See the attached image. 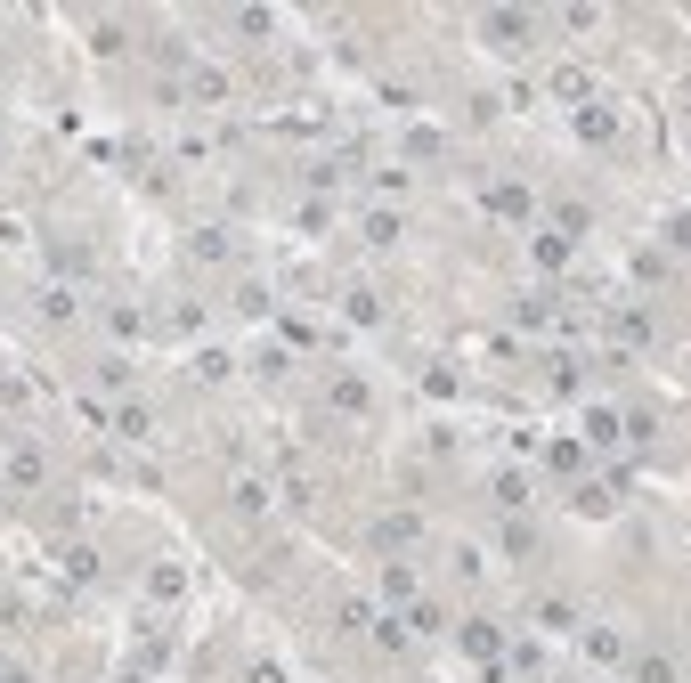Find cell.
<instances>
[{"label": "cell", "mask_w": 691, "mask_h": 683, "mask_svg": "<svg viewBox=\"0 0 691 683\" xmlns=\"http://www.w3.org/2000/svg\"><path fill=\"white\" fill-rule=\"evenodd\" d=\"M480 41H488V49H521V41H537V17H521V9H488V17H480Z\"/></svg>", "instance_id": "6da1fadb"}, {"label": "cell", "mask_w": 691, "mask_h": 683, "mask_svg": "<svg viewBox=\"0 0 691 683\" xmlns=\"http://www.w3.org/2000/svg\"><path fill=\"white\" fill-rule=\"evenodd\" d=\"M578 139L610 147V139H618V114H610V106H578Z\"/></svg>", "instance_id": "7a4b0ae2"}, {"label": "cell", "mask_w": 691, "mask_h": 683, "mask_svg": "<svg viewBox=\"0 0 691 683\" xmlns=\"http://www.w3.org/2000/svg\"><path fill=\"white\" fill-rule=\"evenodd\" d=\"M399 236H407V228H399V212H366V244H374V253H391Z\"/></svg>", "instance_id": "3957f363"}, {"label": "cell", "mask_w": 691, "mask_h": 683, "mask_svg": "<svg viewBox=\"0 0 691 683\" xmlns=\"http://www.w3.org/2000/svg\"><path fill=\"white\" fill-rule=\"evenodd\" d=\"M57 570H66L74 586H90V578H98V553H90V545H66V553H57Z\"/></svg>", "instance_id": "277c9868"}, {"label": "cell", "mask_w": 691, "mask_h": 683, "mask_svg": "<svg viewBox=\"0 0 691 683\" xmlns=\"http://www.w3.org/2000/svg\"><path fill=\"white\" fill-rule=\"evenodd\" d=\"M618 440H626L618 415H610V407H594V415H586V448H618Z\"/></svg>", "instance_id": "5b68a950"}, {"label": "cell", "mask_w": 691, "mask_h": 683, "mask_svg": "<svg viewBox=\"0 0 691 683\" xmlns=\"http://www.w3.org/2000/svg\"><path fill=\"white\" fill-rule=\"evenodd\" d=\"M553 90H561V98H578V106H594V74H586V66H561Z\"/></svg>", "instance_id": "8992f818"}, {"label": "cell", "mask_w": 691, "mask_h": 683, "mask_svg": "<svg viewBox=\"0 0 691 683\" xmlns=\"http://www.w3.org/2000/svg\"><path fill=\"white\" fill-rule=\"evenodd\" d=\"M228 496H236V513H269V480H253V472H244Z\"/></svg>", "instance_id": "52a82bcc"}, {"label": "cell", "mask_w": 691, "mask_h": 683, "mask_svg": "<svg viewBox=\"0 0 691 683\" xmlns=\"http://www.w3.org/2000/svg\"><path fill=\"white\" fill-rule=\"evenodd\" d=\"M496 505L521 513V505H529V480H521V472H496Z\"/></svg>", "instance_id": "ba28073f"}, {"label": "cell", "mask_w": 691, "mask_h": 683, "mask_svg": "<svg viewBox=\"0 0 691 683\" xmlns=\"http://www.w3.org/2000/svg\"><path fill=\"white\" fill-rule=\"evenodd\" d=\"M383 594H391V602H415V570H407V562H383Z\"/></svg>", "instance_id": "9c48e42d"}, {"label": "cell", "mask_w": 691, "mask_h": 683, "mask_svg": "<svg viewBox=\"0 0 691 683\" xmlns=\"http://www.w3.org/2000/svg\"><path fill=\"white\" fill-rule=\"evenodd\" d=\"M570 505H578V513H586V521H602V513H610V505H618V496H610V488H594V480H586V488H578V496H570Z\"/></svg>", "instance_id": "30bf717a"}, {"label": "cell", "mask_w": 691, "mask_h": 683, "mask_svg": "<svg viewBox=\"0 0 691 683\" xmlns=\"http://www.w3.org/2000/svg\"><path fill=\"white\" fill-rule=\"evenodd\" d=\"M505 553H513V562H529V553H537V529H529V521H505Z\"/></svg>", "instance_id": "8fae6325"}, {"label": "cell", "mask_w": 691, "mask_h": 683, "mask_svg": "<svg viewBox=\"0 0 691 683\" xmlns=\"http://www.w3.org/2000/svg\"><path fill=\"white\" fill-rule=\"evenodd\" d=\"M456 643H464L472 659H488V651H496V627H480V618H472V627H456Z\"/></svg>", "instance_id": "7c38bea8"}, {"label": "cell", "mask_w": 691, "mask_h": 683, "mask_svg": "<svg viewBox=\"0 0 691 683\" xmlns=\"http://www.w3.org/2000/svg\"><path fill=\"white\" fill-rule=\"evenodd\" d=\"M236 309H244V318H269L277 301H269V285H236Z\"/></svg>", "instance_id": "4fadbf2b"}, {"label": "cell", "mask_w": 691, "mask_h": 683, "mask_svg": "<svg viewBox=\"0 0 691 683\" xmlns=\"http://www.w3.org/2000/svg\"><path fill=\"white\" fill-rule=\"evenodd\" d=\"M114 431H122V440H147L155 415H147V407H122V415H114Z\"/></svg>", "instance_id": "5bb4252c"}, {"label": "cell", "mask_w": 691, "mask_h": 683, "mask_svg": "<svg viewBox=\"0 0 691 683\" xmlns=\"http://www.w3.org/2000/svg\"><path fill=\"white\" fill-rule=\"evenodd\" d=\"M553 236H570V244H578V236H594V220H586V204H561V228H553Z\"/></svg>", "instance_id": "9a60e30c"}, {"label": "cell", "mask_w": 691, "mask_h": 683, "mask_svg": "<svg viewBox=\"0 0 691 683\" xmlns=\"http://www.w3.org/2000/svg\"><path fill=\"white\" fill-rule=\"evenodd\" d=\"M537 627H553V635H570L578 618H570V602H537Z\"/></svg>", "instance_id": "2e32d148"}, {"label": "cell", "mask_w": 691, "mask_h": 683, "mask_svg": "<svg viewBox=\"0 0 691 683\" xmlns=\"http://www.w3.org/2000/svg\"><path fill=\"white\" fill-rule=\"evenodd\" d=\"M334 407H342V415H358V407H366V383H358V375H342V383H334Z\"/></svg>", "instance_id": "e0dca14e"}, {"label": "cell", "mask_w": 691, "mask_h": 683, "mask_svg": "<svg viewBox=\"0 0 691 683\" xmlns=\"http://www.w3.org/2000/svg\"><path fill=\"white\" fill-rule=\"evenodd\" d=\"M9 480H17V488H33V480H41V456H33V448H17V456H9Z\"/></svg>", "instance_id": "ac0fdd59"}, {"label": "cell", "mask_w": 691, "mask_h": 683, "mask_svg": "<svg viewBox=\"0 0 691 683\" xmlns=\"http://www.w3.org/2000/svg\"><path fill=\"white\" fill-rule=\"evenodd\" d=\"M586 651H594V659H618L626 643H618V627H586Z\"/></svg>", "instance_id": "d6986e66"}, {"label": "cell", "mask_w": 691, "mask_h": 683, "mask_svg": "<svg viewBox=\"0 0 691 683\" xmlns=\"http://www.w3.org/2000/svg\"><path fill=\"white\" fill-rule=\"evenodd\" d=\"M635 675H643V683H675V659H643Z\"/></svg>", "instance_id": "ffe728a7"}, {"label": "cell", "mask_w": 691, "mask_h": 683, "mask_svg": "<svg viewBox=\"0 0 691 683\" xmlns=\"http://www.w3.org/2000/svg\"><path fill=\"white\" fill-rule=\"evenodd\" d=\"M0 683H33V675H25V667H9V675H0Z\"/></svg>", "instance_id": "44dd1931"}]
</instances>
